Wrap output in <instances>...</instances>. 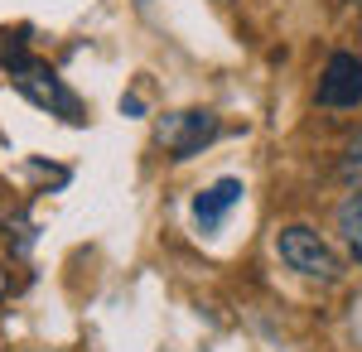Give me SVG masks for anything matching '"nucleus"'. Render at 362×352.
<instances>
[{
	"instance_id": "nucleus-1",
	"label": "nucleus",
	"mask_w": 362,
	"mask_h": 352,
	"mask_svg": "<svg viewBox=\"0 0 362 352\" xmlns=\"http://www.w3.org/2000/svg\"><path fill=\"white\" fill-rule=\"evenodd\" d=\"M276 251H280V261H285L295 275H305V280L334 285L338 275H343L338 256L329 251V242H324L314 227H285V232L276 237Z\"/></svg>"
},
{
	"instance_id": "nucleus-2",
	"label": "nucleus",
	"mask_w": 362,
	"mask_h": 352,
	"mask_svg": "<svg viewBox=\"0 0 362 352\" xmlns=\"http://www.w3.org/2000/svg\"><path fill=\"white\" fill-rule=\"evenodd\" d=\"M218 116L213 111H169L155 121V140L165 145L169 160H194L208 140H218Z\"/></svg>"
},
{
	"instance_id": "nucleus-3",
	"label": "nucleus",
	"mask_w": 362,
	"mask_h": 352,
	"mask_svg": "<svg viewBox=\"0 0 362 352\" xmlns=\"http://www.w3.org/2000/svg\"><path fill=\"white\" fill-rule=\"evenodd\" d=\"M319 107L329 111H353L362 107V58L358 54H334L319 73Z\"/></svg>"
},
{
	"instance_id": "nucleus-4",
	"label": "nucleus",
	"mask_w": 362,
	"mask_h": 352,
	"mask_svg": "<svg viewBox=\"0 0 362 352\" xmlns=\"http://www.w3.org/2000/svg\"><path fill=\"white\" fill-rule=\"evenodd\" d=\"M242 193H247V189H242V179H218V184H208V189L194 198V222L203 227V232H213Z\"/></svg>"
},
{
	"instance_id": "nucleus-5",
	"label": "nucleus",
	"mask_w": 362,
	"mask_h": 352,
	"mask_svg": "<svg viewBox=\"0 0 362 352\" xmlns=\"http://www.w3.org/2000/svg\"><path fill=\"white\" fill-rule=\"evenodd\" d=\"M338 232H343V242L353 251V261L362 266V193H353V198L338 208Z\"/></svg>"
},
{
	"instance_id": "nucleus-6",
	"label": "nucleus",
	"mask_w": 362,
	"mask_h": 352,
	"mask_svg": "<svg viewBox=\"0 0 362 352\" xmlns=\"http://www.w3.org/2000/svg\"><path fill=\"white\" fill-rule=\"evenodd\" d=\"M338 179H343V184H353V189L362 193V136L353 140L348 150H343V164H338Z\"/></svg>"
},
{
	"instance_id": "nucleus-7",
	"label": "nucleus",
	"mask_w": 362,
	"mask_h": 352,
	"mask_svg": "<svg viewBox=\"0 0 362 352\" xmlns=\"http://www.w3.org/2000/svg\"><path fill=\"white\" fill-rule=\"evenodd\" d=\"M0 295H5V271H0Z\"/></svg>"
}]
</instances>
